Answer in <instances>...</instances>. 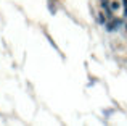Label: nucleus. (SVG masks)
Instances as JSON below:
<instances>
[{"instance_id": "7ed1b4c3", "label": "nucleus", "mask_w": 127, "mask_h": 126, "mask_svg": "<svg viewBox=\"0 0 127 126\" xmlns=\"http://www.w3.org/2000/svg\"><path fill=\"white\" fill-rule=\"evenodd\" d=\"M101 2H108V0H101Z\"/></svg>"}, {"instance_id": "f03ea898", "label": "nucleus", "mask_w": 127, "mask_h": 126, "mask_svg": "<svg viewBox=\"0 0 127 126\" xmlns=\"http://www.w3.org/2000/svg\"><path fill=\"white\" fill-rule=\"evenodd\" d=\"M109 8H111L113 12H116V10L119 8V2H117V0H113V2H111V5H109Z\"/></svg>"}, {"instance_id": "f257e3e1", "label": "nucleus", "mask_w": 127, "mask_h": 126, "mask_svg": "<svg viewBox=\"0 0 127 126\" xmlns=\"http://www.w3.org/2000/svg\"><path fill=\"white\" fill-rule=\"evenodd\" d=\"M121 26H122V21H121V19H114V18H113L111 21H106V23H105V28H106V31H109V32L119 29Z\"/></svg>"}]
</instances>
